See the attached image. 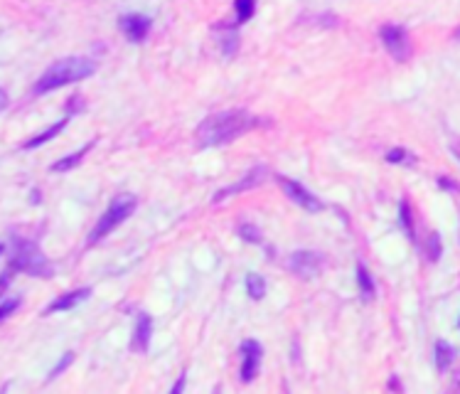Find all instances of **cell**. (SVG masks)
<instances>
[{"mask_svg":"<svg viewBox=\"0 0 460 394\" xmlns=\"http://www.w3.org/2000/svg\"><path fill=\"white\" fill-rule=\"evenodd\" d=\"M261 123L263 118L244 111V108H229V111H219L207 116L197 126V131H195V138H197L200 148L222 146V143L234 141L241 133L251 131V128L261 126Z\"/></svg>","mask_w":460,"mask_h":394,"instance_id":"6da1fadb","label":"cell"},{"mask_svg":"<svg viewBox=\"0 0 460 394\" xmlns=\"http://www.w3.org/2000/svg\"><path fill=\"white\" fill-rule=\"evenodd\" d=\"M94 72H96V62L89 60V57H64V60H57L54 64L47 67V72L35 81L33 94L40 96V94H47V91L59 89V86L89 79Z\"/></svg>","mask_w":460,"mask_h":394,"instance_id":"7a4b0ae2","label":"cell"},{"mask_svg":"<svg viewBox=\"0 0 460 394\" xmlns=\"http://www.w3.org/2000/svg\"><path fill=\"white\" fill-rule=\"evenodd\" d=\"M136 207H138V200L133 195H118L116 200L111 202V207L101 215V220L96 222L89 244H96V242H101L106 235H111L118 225H123V222L136 212Z\"/></svg>","mask_w":460,"mask_h":394,"instance_id":"3957f363","label":"cell"},{"mask_svg":"<svg viewBox=\"0 0 460 394\" xmlns=\"http://www.w3.org/2000/svg\"><path fill=\"white\" fill-rule=\"evenodd\" d=\"M15 269L20 271H28L38 278H47L52 276V266L45 259V254L40 252V247L35 242H18V249H15V259H13Z\"/></svg>","mask_w":460,"mask_h":394,"instance_id":"277c9868","label":"cell"},{"mask_svg":"<svg viewBox=\"0 0 460 394\" xmlns=\"http://www.w3.org/2000/svg\"><path fill=\"white\" fill-rule=\"evenodd\" d=\"M379 38L394 60L406 62L411 57V40H409L406 28H401V25H384V28L379 30Z\"/></svg>","mask_w":460,"mask_h":394,"instance_id":"5b68a950","label":"cell"},{"mask_svg":"<svg viewBox=\"0 0 460 394\" xmlns=\"http://www.w3.org/2000/svg\"><path fill=\"white\" fill-rule=\"evenodd\" d=\"M278 185L283 188V193H286L288 197H291L296 205H301L303 210H308V212H320L323 210V202L318 200L310 190H306L303 185H298L296 180H291V178H283V175H278Z\"/></svg>","mask_w":460,"mask_h":394,"instance_id":"8992f818","label":"cell"},{"mask_svg":"<svg viewBox=\"0 0 460 394\" xmlns=\"http://www.w3.org/2000/svg\"><path fill=\"white\" fill-rule=\"evenodd\" d=\"M266 175H268L266 165H256V168H251L246 175H241V180H236L234 185H229V188L214 193V202H222V200H226L229 195H236V193H244V190L256 188V185H261L263 180H266Z\"/></svg>","mask_w":460,"mask_h":394,"instance_id":"52a82bcc","label":"cell"},{"mask_svg":"<svg viewBox=\"0 0 460 394\" xmlns=\"http://www.w3.org/2000/svg\"><path fill=\"white\" fill-rule=\"evenodd\" d=\"M325 266V257L320 252H296L291 257V271L303 278H313Z\"/></svg>","mask_w":460,"mask_h":394,"instance_id":"ba28073f","label":"cell"},{"mask_svg":"<svg viewBox=\"0 0 460 394\" xmlns=\"http://www.w3.org/2000/svg\"><path fill=\"white\" fill-rule=\"evenodd\" d=\"M118 28H121V33L126 35L131 43H143L146 35L151 33V18H148V15H138V13L121 15Z\"/></svg>","mask_w":460,"mask_h":394,"instance_id":"9c48e42d","label":"cell"},{"mask_svg":"<svg viewBox=\"0 0 460 394\" xmlns=\"http://www.w3.org/2000/svg\"><path fill=\"white\" fill-rule=\"evenodd\" d=\"M241 355H244V362H241V382H251L258 372V365H261L263 350L256 340H246L241 345Z\"/></svg>","mask_w":460,"mask_h":394,"instance_id":"30bf717a","label":"cell"},{"mask_svg":"<svg viewBox=\"0 0 460 394\" xmlns=\"http://www.w3.org/2000/svg\"><path fill=\"white\" fill-rule=\"evenodd\" d=\"M91 296V288H76V291H71V293H62V296H57L54 300L45 308V315L47 313H59V310H71V308H76L79 303H84L86 298Z\"/></svg>","mask_w":460,"mask_h":394,"instance_id":"8fae6325","label":"cell"},{"mask_svg":"<svg viewBox=\"0 0 460 394\" xmlns=\"http://www.w3.org/2000/svg\"><path fill=\"white\" fill-rule=\"evenodd\" d=\"M151 333H153V320H151V315L143 313L136 323V330H133L131 350L133 352H146L148 345H151Z\"/></svg>","mask_w":460,"mask_h":394,"instance_id":"7c38bea8","label":"cell"},{"mask_svg":"<svg viewBox=\"0 0 460 394\" xmlns=\"http://www.w3.org/2000/svg\"><path fill=\"white\" fill-rule=\"evenodd\" d=\"M69 123V113H67L64 118H59L57 123H52V126L47 128V131H42V133H38L35 138H30V141H25L23 143V148H38V146H42V143H47V141H52V138L57 136V133L62 131V128Z\"/></svg>","mask_w":460,"mask_h":394,"instance_id":"4fadbf2b","label":"cell"},{"mask_svg":"<svg viewBox=\"0 0 460 394\" xmlns=\"http://www.w3.org/2000/svg\"><path fill=\"white\" fill-rule=\"evenodd\" d=\"M94 143H96V141H91L89 146L79 148V150H76V153H71V155H67V158L57 160V163L52 165V170H54V173H64V170H71V168H76V165L81 163V158H84V155L89 153L91 148H94Z\"/></svg>","mask_w":460,"mask_h":394,"instance_id":"5bb4252c","label":"cell"},{"mask_svg":"<svg viewBox=\"0 0 460 394\" xmlns=\"http://www.w3.org/2000/svg\"><path fill=\"white\" fill-rule=\"evenodd\" d=\"M222 35H219V47H222V55L224 57H234L236 47H239V35H236L234 28H219Z\"/></svg>","mask_w":460,"mask_h":394,"instance_id":"9a60e30c","label":"cell"},{"mask_svg":"<svg viewBox=\"0 0 460 394\" xmlns=\"http://www.w3.org/2000/svg\"><path fill=\"white\" fill-rule=\"evenodd\" d=\"M453 360H456V350H453V345L446 343V340H438V343H436V365H438V370H448V367L453 365Z\"/></svg>","mask_w":460,"mask_h":394,"instance_id":"2e32d148","label":"cell"},{"mask_svg":"<svg viewBox=\"0 0 460 394\" xmlns=\"http://www.w3.org/2000/svg\"><path fill=\"white\" fill-rule=\"evenodd\" d=\"M357 286H360V293L364 300H372L374 296V281H372L369 271H367L364 264H357Z\"/></svg>","mask_w":460,"mask_h":394,"instance_id":"e0dca14e","label":"cell"},{"mask_svg":"<svg viewBox=\"0 0 460 394\" xmlns=\"http://www.w3.org/2000/svg\"><path fill=\"white\" fill-rule=\"evenodd\" d=\"M246 291H249V296L254 300H261L263 293H266V281H263L258 274H249V276H246Z\"/></svg>","mask_w":460,"mask_h":394,"instance_id":"ac0fdd59","label":"cell"},{"mask_svg":"<svg viewBox=\"0 0 460 394\" xmlns=\"http://www.w3.org/2000/svg\"><path fill=\"white\" fill-rule=\"evenodd\" d=\"M399 220H401V225H404V230H406V235H409V240H416V232H413V217H411V205H409V200L401 202V207H399Z\"/></svg>","mask_w":460,"mask_h":394,"instance_id":"d6986e66","label":"cell"},{"mask_svg":"<svg viewBox=\"0 0 460 394\" xmlns=\"http://www.w3.org/2000/svg\"><path fill=\"white\" fill-rule=\"evenodd\" d=\"M234 10H236V20H239V23H246V20L254 15V3H249V0H236Z\"/></svg>","mask_w":460,"mask_h":394,"instance_id":"ffe728a7","label":"cell"},{"mask_svg":"<svg viewBox=\"0 0 460 394\" xmlns=\"http://www.w3.org/2000/svg\"><path fill=\"white\" fill-rule=\"evenodd\" d=\"M386 160H389V163H413V155L404 148H391L389 153H386Z\"/></svg>","mask_w":460,"mask_h":394,"instance_id":"44dd1931","label":"cell"},{"mask_svg":"<svg viewBox=\"0 0 460 394\" xmlns=\"http://www.w3.org/2000/svg\"><path fill=\"white\" fill-rule=\"evenodd\" d=\"M71 362H74V355H71V352H67V355H62V360L57 362V367L50 372V380H54V377H59V375H62V370H67V367H69Z\"/></svg>","mask_w":460,"mask_h":394,"instance_id":"7402d4cb","label":"cell"},{"mask_svg":"<svg viewBox=\"0 0 460 394\" xmlns=\"http://www.w3.org/2000/svg\"><path fill=\"white\" fill-rule=\"evenodd\" d=\"M20 305V298H8L5 303H0V323H3L8 315H13V310Z\"/></svg>","mask_w":460,"mask_h":394,"instance_id":"603a6c76","label":"cell"},{"mask_svg":"<svg viewBox=\"0 0 460 394\" xmlns=\"http://www.w3.org/2000/svg\"><path fill=\"white\" fill-rule=\"evenodd\" d=\"M239 235L244 237V240H249V242H261V240H258V232L254 230V227H249V225H241L239 227Z\"/></svg>","mask_w":460,"mask_h":394,"instance_id":"cb8c5ba5","label":"cell"},{"mask_svg":"<svg viewBox=\"0 0 460 394\" xmlns=\"http://www.w3.org/2000/svg\"><path fill=\"white\" fill-rule=\"evenodd\" d=\"M185 385H188V377L180 375V377H178V382H175V385H173V390H170V394H183V392H185Z\"/></svg>","mask_w":460,"mask_h":394,"instance_id":"d4e9b609","label":"cell"},{"mask_svg":"<svg viewBox=\"0 0 460 394\" xmlns=\"http://www.w3.org/2000/svg\"><path fill=\"white\" fill-rule=\"evenodd\" d=\"M10 286V274H5V276H0V296L5 293V288Z\"/></svg>","mask_w":460,"mask_h":394,"instance_id":"484cf974","label":"cell"},{"mask_svg":"<svg viewBox=\"0 0 460 394\" xmlns=\"http://www.w3.org/2000/svg\"><path fill=\"white\" fill-rule=\"evenodd\" d=\"M8 106V94H5V89H0V111Z\"/></svg>","mask_w":460,"mask_h":394,"instance_id":"4316f807","label":"cell"},{"mask_svg":"<svg viewBox=\"0 0 460 394\" xmlns=\"http://www.w3.org/2000/svg\"><path fill=\"white\" fill-rule=\"evenodd\" d=\"M0 252H3V244H0Z\"/></svg>","mask_w":460,"mask_h":394,"instance_id":"83f0119b","label":"cell"}]
</instances>
